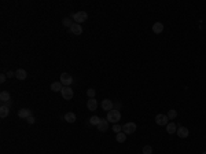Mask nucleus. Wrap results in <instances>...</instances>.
Wrapping results in <instances>:
<instances>
[{"mask_svg":"<svg viewBox=\"0 0 206 154\" xmlns=\"http://www.w3.org/2000/svg\"><path fill=\"white\" fill-rule=\"evenodd\" d=\"M72 19H74L76 23H80L81 25L82 22H85L88 19V14L85 11H77L76 14H72Z\"/></svg>","mask_w":206,"mask_h":154,"instance_id":"1","label":"nucleus"},{"mask_svg":"<svg viewBox=\"0 0 206 154\" xmlns=\"http://www.w3.org/2000/svg\"><path fill=\"white\" fill-rule=\"evenodd\" d=\"M121 120V113L118 110H110L107 113V121L113 123V124H118V121Z\"/></svg>","mask_w":206,"mask_h":154,"instance_id":"2","label":"nucleus"},{"mask_svg":"<svg viewBox=\"0 0 206 154\" xmlns=\"http://www.w3.org/2000/svg\"><path fill=\"white\" fill-rule=\"evenodd\" d=\"M155 123L159 127H166L169 124V119H168L166 114H157L155 116Z\"/></svg>","mask_w":206,"mask_h":154,"instance_id":"3","label":"nucleus"},{"mask_svg":"<svg viewBox=\"0 0 206 154\" xmlns=\"http://www.w3.org/2000/svg\"><path fill=\"white\" fill-rule=\"evenodd\" d=\"M136 124L135 123H126L122 125V132H125L126 135H130V133H135L136 132Z\"/></svg>","mask_w":206,"mask_h":154,"instance_id":"4","label":"nucleus"},{"mask_svg":"<svg viewBox=\"0 0 206 154\" xmlns=\"http://www.w3.org/2000/svg\"><path fill=\"white\" fill-rule=\"evenodd\" d=\"M62 98L66 99V100H70V99H73V95H74V91L70 88V87H63L62 88Z\"/></svg>","mask_w":206,"mask_h":154,"instance_id":"5","label":"nucleus"},{"mask_svg":"<svg viewBox=\"0 0 206 154\" xmlns=\"http://www.w3.org/2000/svg\"><path fill=\"white\" fill-rule=\"evenodd\" d=\"M61 83H62V85H65V87H70L72 83H73V77L70 76L69 73H62L61 74Z\"/></svg>","mask_w":206,"mask_h":154,"instance_id":"6","label":"nucleus"},{"mask_svg":"<svg viewBox=\"0 0 206 154\" xmlns=\"http://www.w3.org/2000/svg\"><path fill=\"white\" fill-rule=\"evenodd\" d=\"M100 106H102V109L104 110V112H107V110H113V106H114V103L110 100V99H103L102 103H100Z\"/></svg>","mask_w":206,"mask_h":154,"instance_id":"7","label":"nucleus"},{"mask_svg":"<svg viewBox=\"0 0 206 154\" xmlns=\"http://www.w3.org/2000/svg\"><path fill=\"white\" fill-rule=\"evenodd\" d=\"M177 136L179 138H181V139H184L187 138L188 135H190V131H188V128H185V127H179L177 128Z\"/></svg>","mask_w":206,"mask_h":154,"instance_id":"8","label":"nucleus"},{"mask_svg":"<svg viewBox=\"0 0 206 154\" xmlns=\"http://www.w3.org/2000/svg\"><path fill=\"white\" fill-rule=\"evenodd\" d=\"M87 109H88L89 112H95L96 109H98V100H96L95 98L88 99V102H87Z\"/></svg>","mask_w":206,"mask_h":154,"instance_id":"9","label":"nucleus"},{"mask_svg":"<svg viewBox=\"0 0 206 154\" xmlns=\"http://www.w3.org/2000/svg\"><path fill=\"white\" fill-rule=\"evenodd\" d=\"M96 128H98V131H100V132H106V131H107V128H109V121H107V119H102V120H100L99 125L96 127Z\"/></svg>","mask_w":206,"mask_h":154,"instance_id":"10","label":"nucleus"},{"mask_svg":"<svg viewBox=\"0 0 206 154\" xmlns=\"http://www.w3.org/2000/svg\"><path fill=\"white\" fill-rule=\"evenodd\" d=\"M70 33H73V35H76V36L81 35V33H82L81 25H80V23H73V25H72V28H70Z\"/></svg>","mask_w":206,"mask_h":154,"instance_id":"11","label":"nucleus"},{"mask_svg":"<svg viewBox=\"0 0 206 154\" xmlns=\"http://www.w3.org/2000/svg\"><path fill=\"white\" fill-rule=\"evenodd\" d=\"M32 116V110H29L26 107H23V109H21L19 112H18V117L19 119H25L26 120L27 117H30Z\"/></svg>","mask_w":206,"mask_h":154,"instance_id":"12","label":"nucleus"},{"mask_svg":"<svg viewBox=\"0 0 206 154\" xmlns=\"http://www.w3.org/2000/svg\"><path fill=\"white\" fill-rule=\"evenodd\" d=\"M162 30H164V25H162V22H155V23L152 25V32H154L155 35L162 33Z\"/></svg>","mask_w":206,"mask_h":154,"instance_id":"13","label":"nucleus"},{"mask_svg":"<svg viewBox=\"0 0 206 154\" xmlns=\"http://www.w3.org/2000/svg\"><path fill=\"white\" fill-rule=\"evenodd\" d=\"M166 132L171 133V135H173V133L177 132V127H176V124H175L173 121H171V123L166 125Z\"/></svg>","mask_w":206,"mask_h":154,"instance_id":"14","label":"nucleus"},{"mask_svg":"<svg viewBox=\"0 0 206 154\" xmlns=\"http://www.w3.org/2000/svg\"><path fill=\"white\" fill-rule=\"evenodd\" d=\"M26 76H27L26 70H23V69H18L17 72H15V77H17L18 80H25Z\"/></svg>","mask_w":206,"mask_h":154,"instance_id":"15","label":"nucleus"},{"mask_svg":"<svg viewBox=\"0 0 206 154\" xmlns=\"http://www.w3.org/2000/svg\"><path fill=\"white\" fill-rule=\"evenodd\" d=\"M62 88H63V85H62L61 81H55V83L51 84V90H52L54 92H61Z\"/></svg>","mask_w":206,"mask_h":154,"instance_id":"16","label":"nucleus"},{"mask_svg":"<svg viewBox=\"0 0 206 154\" xmlns=\"http://www.w3.org/2000/svg\"><path fill=\"white\" fill-rule=\"evenodd\" d=\"M8 113H10V109H8V106L1 105V107H0V117H1V119H6L7 116H8Z\"/></svg>","mask_w":206,"mask_h":154,"instance_id":"17","label":"nucleus"},{"mask_svg":"<svg viewBox=\"0 0 206 154\" xmlns=\"http://www.w3.org/2000/svg\"><path fill=\"white\" fill-rule=\"evenodd\" d=\"M10 94L7 91H1V94H0V100L3 102V103H7V102H10Z\"/></svg>","mask_w":206,"mask_h":154,"instance_id":"18","label":"nucleus"},{"mask_svg":"<svg viewBox=\"0 0 206 154\" xmlns=\"http://www.w3.org/2000/svg\"><path fill=\"white\" fill-rule=\"evenodd\" d=\"M65 121H66V123H74L76 121V114L74 113H72V112L66 113V114H65Z\"/></svg>","mask_w":206,"mask_h":154,"instance_id":"19","label":"nucleus"},{"mask_svg":"<svg viewBox=\"0 0 206 154\" xmlns=\"http://www.w3.org/2000/svg\"><path fill=\"white\" fill-rule=\"evenodd\" d=\"M116 140L118 143H124L125 140H126V133L125 132H120L116 135Z\"/></svg>","mask_w":206,"mask_h":154,"instance_id":"20","label":"nucleus"},{"mask_svg":"<svg viewBox=\"0 0 206 154\" xmlns=\"http://www.w3.org/2000/svg\"><path fill=\"white\" fill-rule=\"evenodd\" d=\"M100 117H98V116H92V117H91V119H89V124H91V125H99V123H100Z\"/></svg>","mask_w":206,"mask_h":154,"instance_id":"21","label":"nucleus"},{"mask_svg":"<svg viewBox=\"0 0 206 154\" xmlns=\"http://www.w3.org/2000/svg\"><path fill=\"white\" fill-rule=\"evenodd\" d=\"M62 23H63V26H66V28H72V25L74 23V22L72 21V18H63V21H62Z\"/></svg>","mask_w":206,"mask_h":154,"instance_id":"22","label":"nucleus"},{"mask_svg":"<svg viewBox=\"0 0 206 154\" xmlns=\"http://www.w3.org/2000/svg\"><path fill=\"white\" fill-rule=\"evenodd\" d=\"M176 117H177V112H176V110L172 109V110L168 112V119L169 120H173V119H176Z\"/></svg>","mask_w":206,"mask_h":154,"instance_id":"23","label":"nucleus"},{"mask_svg":"<svg viewBox=\"0 0 206 154\" xmlns=\"http://www.w3.org/2000/svg\"><path fill=\"white\" fill-rule=\"evenodd\" d=\"M113 131H114L116 133L122 132V127L120 125V124H114V125H113Z\"/></svg>","mask_w":206,"mask_h":154,"instance_id":"24","label":"nucleus"},{"mask_svg":"<svg viewBox=\"0 0 206 154\" xmlns=\"http://www.w3.org/2000/svg\"><path fill=\"white\" fill-rule=\"evenodd\" d=\"M87 95H88V98H89V99H92V98H95V95H96V92H95V90H94V88H89L88 91H87Z\"/></svg>","mask_w":206,"mask_h":154,"instance_id":"25","label":"nucleus"},{"mask_svg":"<svg viewBox=\"0 0 206 154\" xmlns=\"http://www.w3.org/2000/svg\"><path fill=\"white\" fill-rule=\"evenodd\" d=\"M143 154H152V147L151 146H144L143 147Z\"/></svg>","mask_w":206,"mask_h":154,"instance_id":"26","label":"nucleus"},{"mask_svg":"<svg viewBox=\"0 0 206 154\" xmlns=\"http://www.w3.org/2000/svg\"><path fill=\"white\" fill-rule=\"evenodd\" d=\"M26 121L29 123V124H34V117L33 116H30V117H27L26 119Z\"/></svg>","mask_w":206,"mask_h":154,"instance_id":"27","label":"nucleus"},{"mask_svg":"<svg viewBox=\"0 0 206 154\" xmlns=\"http://www.w3.org/2000/svg\"><path fill=\"white\" fill-rule=\"evenodd\" d=\"M6 78H7V76H6V74H1V76H0V83L3 84V83L6 81Z\"/></svg>","mask_w":206,"mask_h":154,"instance_id":"28","label":"nucleus"},{"mask_svg":"<svg viewBox=\"0 0 206 154\" xmlns=\"http://www.w3.org/2000/svg\"><path fill=\"white\" fill-rule=\"evenodd\" d=\"M6 76L8 77V78H10V77H14V76H15V73H14V72H8V73H7Z\"/></svg>","mask_w":206,"mask_h":154,"instance_id":"29","label":"nucleus"},{"mask_svg":"<svg viewBox=\"0 0 206 154\" xmlns=\"http://www.w3.org/2000/svg\"><path fill=\"white\" fill-rule=\"evenodd\" d=\"M202 154H206V151H203V153H202Z\"/></svg>","mask_w":206,"mask_h":154,"instance_id":"30","label":"nucleus"},{"mask_svg":"<svg viewBox=\"0 0 206 154\" xmlns=\"http://www.w3.org/2000/svg\"><path fill=\"white\" fill-rule=\"evenodd\" d=\"M142 154H143V153H142Z\"/></svg>","mask_w":206,"mask_h":154,"instance_id":"31","label":"nucleus"}]
</instances>
